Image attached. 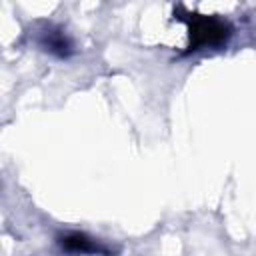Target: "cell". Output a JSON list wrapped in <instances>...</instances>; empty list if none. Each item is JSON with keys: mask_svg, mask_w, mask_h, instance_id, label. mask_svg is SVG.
<instances>
[{"mask_svg": "<svg viewBox=\"0 0 256 256\" xmlns=\"http://www.w3.org/2000/svg\"><path fill=\"white\" fill-rule=\"evenodd\" d=\"M188 18V32H190V50H198L202 46H218L226 42L230 36V26L218 18L190 14Z\"/></svg>", "mask_w": 256, "mask_h": 256, "instance_id": "obj_1", "label": "cell"}, {"mask_svg": "<svg viewBox=\"0 0 256 256\" xmlns=\"http://www.w3.org/2000/svg\"><path fill=\"white\" fill-rule=\"evenodd\" d=\"M60 246L68 252H80V254H88V252H100L98 244L88 238L82 232H68L64 236H60Z\"/></svg>", "mask_w": 256, "mask_h": 256, "instance_id": "obj_2", "label": "cell"}, {"mask_svg": "<svg viewBox=\"0 0 256 256\" xmlns=\"http://www.w3.org/2000/svg\"><path fill=\"white\" fill-rule=\"evenodd\" d=\"M42 44L46 46V50H50L56 56H68L70 54V42L60 30H46Z\"/></svg>", "mask_w": 256, "mask_h": 256, "instance_id": "obj_3", "label": "cell"}]
</instances>
